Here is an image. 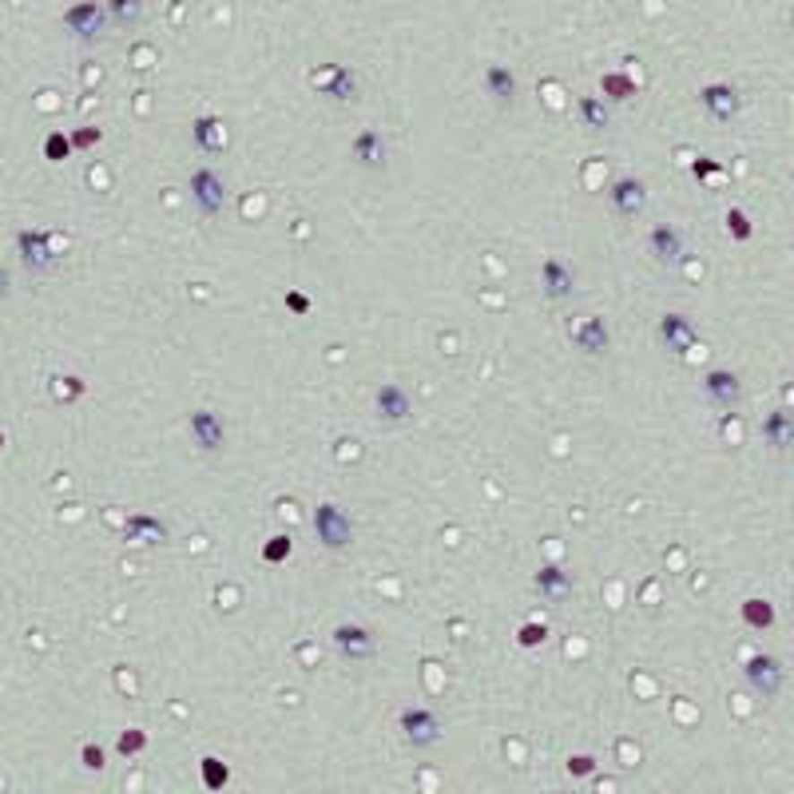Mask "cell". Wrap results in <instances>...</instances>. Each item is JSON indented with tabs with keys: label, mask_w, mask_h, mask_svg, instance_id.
Masks as SVG:
<instances>
[{
	"label": "cell",
	"mask_w": 794,
	"mask_h": 794,
	"mask_svg": "<svg viewBox=\"0 0 794 794\" xmlns=\"http://www.w3.org/2000/svg\"><path fill=\"white\" fill-rule=\"evenodd\" d=\"M568 771H572V774H592V771H596V759H592V755H572V759H568Z\"/></svg>",
	"instance_id": "obj_39"
},
{
	"label": "cell",
	"mask_w": 794,
	"mask_h": 794,
	"mask_svg": "<svg viewBox=\"0 0 794 794\" xmlns=\"http://www.w3.org/2000/svg\"><path fill=\"white\" fill-rule=\"evenodd\" d=\"M330 640H334V652L341 655V660H350V663H366V660H374V655H377L374 632L362 627V624H338Z\"/></svg>",
	"instance_id": "obj_8"
},
{
	"label": "cell",
	"mask_w": 794,
	"mask_h": 794,
	"mask_svg": "<svg viewBox=\"0 0 794 794\" xmlns=\"http://www.w3.org/2000/svg\"><path fill=\"white\" fill-rule=\"evenodd\" d=\"M8 286H13V279H8V271H4V266H0V302L8 298Z\"/></svg>",
	"instance_id": "obj_40"
},
{
	"label": "cell",
	"mask_w": 794,
	"mask_h": 794,
	"mask_svg": "<svg viewBox=\"0 0 794 794\" xmlns=\"http://www.w3.org/2000/svg\"><path fill=\"white\" fill-rule=\"evenodd\" d=\"M0 445H4V433H0Z\"/></svg>",
	"instance_id": "obj_41"
},
{
	"label": "cell",
	"mask_w": 794,
	"mask_h": 794,
	"mask_svg": "<svg viewBox=\"0 0 794 794\" xmlns=\"http://www.w3.org/2000/svg\"><path fill=\"white\" fill-rule=\"evenodd\" d=\"M140 532H147L151 540L168 537V529H163L160 521H151V516H132V521H127V537H140Z\"/></svg>",
	"instance_id": "obj_33"
},
{
	"label": "cell",
	"mask_w": 794,
	"mask_h": 794,
	"mask_svg": "<svg viewBox=\"0 0 794 794\" xmlns=\"http://www.w3.org/2000/svg\"><path fill=\"white\" fill-rule=\"evenodd\" d=\"M314 532H318V540L326 544L330 552H346L350 544H354V521H350V513L338 509L334 501H322L318 509H314Z\"/></svg>",
	"instance_id": "obj_4"
},
{
	"label": "cell",
	"mask_w": 794,
	"mask_h": 794,
	"mask_svg": "<svg viewBox=\"0 0 794 794\" xmlns=\"http://www.w3.org/2000/svg\"><path fill=\"white\" fill-rule=\"evenodd\" d=\"M286 310H290L294 318H306V314H310V298L302 290H286Z\"/></svg>",
	"instance_id": "obj_38"
},
{
	"label": "cell",
	"mask_w": 794,
	"mask_h": 794,
	"mask_svg": "<svg viewBox=\"0 0 794 794\" xmlns=\"http://www.w3.org/2000/svg\"><path fill=\"white\" fill-rule=\"evenodd\" d=\"M691 175H695V179H719V175H723V168H719L715 160H707V155H699V160L691 163Z\"/></svg>",
	"instance_id": "obj_37"
},
{
	"label": "cell",
	"mask_w": 794,
	"mask_h": 794,
	"mask_svg": "<svg viewBox=\"0 0 794 794\" xmlns=\"http://www.w3.org/2000/svg\"><path fill=\"white\" fill-rule=\"evenodd\" d=\"M743 676H747V683H751V691H759L763 699H779L782 683H787V668H782L779 655L759 652L743 663Z\"/></svg>",
	"instance_id": "obj_6"
},
{
	"label": "cell",
	"mask_w": 794,
	"mask_h": 794,
	"mask_svg": "<svg viewBox=\"0 0 794 794\" xmlns=\"http://www.w3.org/2000/svg\"><path fill=\"white\" fill-rule=\"evenodd\" d=\"M191 203L199 207V215L203 219H215V215H223V207H227V183L219 179L211 168H199V171H191Z\"/></svg>",
	"instance_id": "obj_7"
},
{
	"label": "cell",
	"mask_w": 794,
	"mask_h": 794,
	"mask_svg": "<svg viewBox=\"0 0 794 794\" xmlns=\"http://www.w3.org/2000/svg\"><path fill=\"white\" fill-rule=\"evenodd\" d=\"M568 338L576 350H584V354H608L612 350V330H608V322L600 318V314H584V318H576L568 326Z\"/></svg>",
	"instance_id": "obj_10"
},
{
	"label": "cell",
	"mask_w": 794,
	"mask_h": 794,
	"mask_svg": "<svg viewBox=\"0 0 794 794\" xmlns=\"http://www.w3.org/2000/svg\"><path fill=\"white\" fill-rule=\"evenodd\" d=\"M481 84H485V91H488V99H493L496 108H513V99H516V76L505 64H488V68L481 72Z\"/></svg>",
	"instance_id": "obj_20"
},
{
	"label": "cell",
	"mask_w": 794,
	"mask_h": 794,
	"mask_svg": "<svg viewBox=\"0 0 794 794\" xmlns=\"http://www.w3.org/2000/svg\"><path fill=\"white\" fill-rule=\"evenodd\" d=\"M16 251H21V266L29 274H52L64 263V246L60 251V235L52 230H16Z\"/></svg>",
	"instance_id": "obj_1"
},
{
	"label": "cell",
	"mask_w": 794,
	"mask_h": 794,
	"mask_svg": "<svg viewBox=\"0 0 794 794\" xmlns=\"http://www.w3.org/2000/svg\"><path fill=\"white\" fill-rule=\"evenodd\" d=\"M116 751L124 755V759H135V755H143V751H147V731H140V727H127V731L116 738Z\"/></svg>",
	"instance_id": "obj_28"
},
{
	"label": "cell",
	"mask_w": 794,
	"mask_h": 794,
	"mask_svg": "<svg viewBox=\"0 0 794 794\" xmlns=\"http://www.w3.org/2000/svg\"><path fill=\"white\" fill-rule=\"evenodd\" d=\"M191 135H195V147L203 155H219L230 143V132L219 116H195L191 119Z\"/></svg>",
	"instance_id": "obj_17"
},
{
	"label": "cell",
	"mask_w": 794,
	"mask_h": 794,
	"mask_svg": "<svg viewBox=\"0 0 794 794\" xmlns=\"http://www.w3.org/2000/svg\"><path fill=\"white\" fill-rule=\"evenodd\" d=\"M310 88L318 91V96L334 99V104H354L358 99V76L346 68V64H322V68H314Z\"/></svg>",
	"instance_id": "obj_5"
},
{
	"label": "cell",
	"mask_w": 794,
	"mask_h": 794,
	"mask_svg": "<svg viewBox=\"0 0 794 794\" xmlns=\"http://www.w3.org/2000/svg\"><path fill=\"white\" fill-rule=\"evenodd\" d=\"M703 397L715 410L735 413L738 405H743V377H738L735 369H711L703 377Z\"/></svg>",
	"instance_id": "obj_9"
},
{
	"label": "cell",
	"mask_w": 794,
	"mask_h": 794,
	"mask_svg": "<svg viewBox=\"0 0 794 794\" xmlns=\"http://www.w3.org/2000/svg\"><path fill=\"white\" fill-rule=\"evenodd\" d=\"M540 294L548 302H568L576 294V271L565 263V258L548 255L540 263Z\"/></svg>",
	"instance_id": "obj_11"
},
{
	"label": "cell",
	"mask_w": 794,
	"mask_h": 794,
	"mask_svg": "<svg viewBox=\"0 0 794 794\" xmlns=\"http://www.w3.org/2000/svg\"><path fill=\"white\" fill-rule=\"evenodd\" d=\"M699 104H703V112H707L711 119L727 124V119L738 116L743 99H738V88H735V84H703V88H699Z\"/></svg>",
	"instance_id": "obj_14"
},
{
	"label": "cell",
	"mask_w": 794,
	"mask_h": 794,
	"mask_svg": "<svg viewBox=\"0 0 794 794\" xmlns=\"http://www.w3.org/2000/svg\"><path fill=\"white\" fill-rule=\"evenodd\" d=\"M72 151H76V147H72V140L64 132H52L48 140H44V160H48V163H64Z\"/></svg>",
	"instance_id": "obj_29"
},
{
	"label": "cell",
	"mask_w": 794,
	"mask_h": 794,
	"mask_svg": "<svg viewBox=\"0 0 794 794\" xmlns=\"http://www.w3.org/2000/svg\"><path fill=\"white\" fill-rule=\"evenodd\" d=\"M68 140H72V147H84L88 151V147H96L99 140H104V132H99V127H80V132H72Z\"/></svg>",
	"instance_id": "obj_36"
},
{
	"label": "cell",
	"mask_w": 794,
	"mask_h": 794,
	"mask_svg": "<svg viewBox=\"0 0 794 794\" xmlns=\"http://www.w3.org/2000/svg\"><path fill=\"white\" fill-rule=\"evenodd\" d=\"M608 203H612V211L620 219H640L643 207H648V187H643V179H616L612 191H608Z\"/></svg>",
	"instance_id": "obj_13"
},
{
	"label": "cell",
	"mask_w": 794,
	"mask_h": 794,
	"mask_svg": "<svg viewBox=\"0 0 794 794\" xmlns=\"http://www.w3.org/2000/svg\"><path fill=\"white\" fill-rule=\"evenodd\" d=\"M350 151H354V160L362 163V168H385V140L382 132H374V127H362V132L350 140Z\"/></svg>",
	"instance_id": "obj_21"
},
{
	"label": "cell",
	"mask_w": 794,
	"mask_h": 794,
	"mask_svg": "<svg viewBox=\"0 0 794 794\" xmlns=\"http://www.w3.org/2000/svg\"><path fill=\"white\" fill-rule=\"evenodd\" d=\"M64 29L80 44H99L112 29V21H108V8L99 0H76V4L64 8Z\"/></svg>",
	"instance_id": "obj_2"
},
{
	"label": "cell",
	"mask_w": 794,
	"mask_h": 794,
	"mask_svg": "<svg viewBox=\"0 0 794 794\" xmlns=\"http://www.w3.org/2000/svg\"><path fill=\"white\" fill-rule=\"evenodd\" d=\"M199 771H203V787H207V790H223L230 782V766L223 759H215V755H203Z\"/></svg>",
	"instance_id": "obj_27"
},
{
	"label": "cell",
	"mask_w": 794,
	"mask_h": 794,
	"mask_svg": "<svg viewBox=\"0 0 794 794\" xmlns=\"http://www.w3.org/2000/svg\"><path fill=\"white\" fill-rule=\"evenodd\" d=\"M727 235H731L735 243H747V238H751V219H747L743 207H731V211H727Z\"/></svg>",
	"instance_id": "obj_32"
},
{
	"label": "cell",
	"mask_w": 794,
	"mask_h": 794,
	"mask_svg": "<svg viewBox=\"0 0 794 794\" xmlns=\"http://www.w3.org/2000/svg\"><path fill=\"white\" fill-rule=\"evenodd\" d=\"M104 8L116 29H140L143 24V0H104Z\"/></svg>",
	"instance_id": "obj_24"
},
{
	"label": "cell",
	"mask_w": 794,
	"mask_h": 794,
	"mask_svg": "<svg viewBox=\"0 0 794 794\" xmlns=\"http://www.w3.org/2000/svg\"><path fill=\"white\" fill-rule=\"evenodd\" d=\"M600 91H604L612 104H624V99L640 96V84H635L627 72H604V76H600Z\"/></svg>",
	"instance_id": "obj_25"
},
{
	"label": "cell",
	"mask_w": 794,
	"mask_h": 794,
	"mask_svg": "<svg viewBox=\"0 0 794 794\" xmlns=\"http://www.w3.org/2000/svg\"><path fill=\"white\" fill-rule=\"evenodd\" d=\"M397 731H401V738L413 747V751H429V747L441 743L445 727H441L437 711H429V707H401V715H397Z\"/></svg>",
	"instance_id": "obj_3"
},
{
	"label": "cell",
	"mask_w": 794,
	"mask_h": 794,
	"mask_svg": "<svg viewBox=\"0 0 794 794\" xmlns=\"http://www.w3.org/2000/svg\"><path fill=\"white\" fill-rule=\"evenodd\" d=\"M290 552H294V540L286 537V532H279V537H271L263 544V560H266V565H282Z\"/></svg>",
	"instance_id": "obj_30"
},
{
	"label": "cell",
	"mask_w": 794,
	"mask_h": 794,
	"mask_svg": "<svg viewBox=\"0 0 794 794\" xmlns=\"http://www.w3.org/2000/svg\"><path fill=\"white\" fill-rule=\"evenodd\" d=\"M648 251H652V258L660 266H676L679 258H683V235L676 227H668V223H660V227H652L648 230Z\"/></svg>",
	"instance_id": "obj_18"
},
{
	"label": "cell",
	"mask_w": 794,
	"mask_h": 794,
	"mask_svg": "<svg viewBox=\"0 0 794 794\" xmlns=\"http://www.w3.org/2000/svg\"><path fill=\"white\" fill-rule=\"evenodd\" d=\"M187 433H191V441L203 449V453H219V449L227 445V426H223V418H219L215 410H195L187 418Z\"/></svg>",
	"instance_id": "obj_12"
},
{
	"label": "cell",
	"mask_w": 794,
	"mask_h": 794,
	"mask_svg": "<svg viewBox=\"0 0 794 794\" xmlns=\"http://www.w3.org/2000/svg\"><path fill=\"white\" fill-rule=\"evenodd\" d=\"M52 393H56V401H76V397L84 393V382H80L76 374H60V377H52Z\"/></svg>",
	"instance_id": "obj_31"
},
{
	"label": "cell",
	"mask_w": 794,
	"mask_h": 794,
	"mask_svg": "<svg viewBox=\"0 0 794 794\" xmlns=\"http://www.w3.org/2000/svg\"><path fill=\"white\" fill-rule=\"evenodd\" d=\"M774 604L771 600H759V596H751V600H743V624L747 627H755V632H771L774 627Z\"/></svg>",
	"instance_id": "obj_26"
},
{
	"label": "cell",
	"mask_w": 794,
	"mask_h": 794,
	"mask_svg": "<svg viewBox=\"0 0 794 794\" xmlns=\"http://www.w3.org/2000/svg\"><path fill=\"white\" fill-rule=\"evenodd\" d=\"M374 410H377V421H385V426H401V421L413 413V401L397 382H385L382 390L374 393Z\"/></svg>",
	"instance_id": "obj_15"
},
{
	"label": "cell",
	"mask_w": 794,
	"mask_h": 794,
	"mask_svg": "<svg viewBox=\"0 0 794 794\" xmlns=\"http://www.w3.org/2000/svg\"><path fill=\"white\" fill-rule=\"evenodd\" d=\"M80 759H84V771H104V766H108V751L99 743H88L84 751H80Z\"/></svg>",
	"instance_id": "obj_35"
},
{
	"label": "cell",
	"mask_w": 794,
	"mask_h": 794,
	"mask_svg": "<svg viewBox=\"0 0 794 794\" xmlns=\"http://www.w3.org/2000/svg\"><path fill=\"white\" fill-rule=\"evenodd\" d=\"M576 116H580V124H584L588 132H608V124H612V112H608V104L600 96H580L576 99Z\"/></svg>",
	"instance_id": "obj_23"
},
{
	"label": "cell",
	"mask_w": 794,
	"mask_h": 794,
	"mask_svg": "<svg viewBox=\"0 0 794 794\" xmlns=\"http://www.w3.org/2000/svg\"><path fill=\"white\" fill-rule=\"evenodd\" d=\"M544 640H548V627L537 624V620L521 624V632H516V643H521V648H540Z\"/></svg>",
	"instance_id": "obj_34"
},
{
	"label": "cell",
	"mask_w": 794,
	"mask_h": 794,
	"mask_svg": "<svg viewBox=\"0 0 794 794\" xmlns=\"http://www.w3.org/2000/svg\"><path fill=\"white\" fill-rule=\"evenodd\" d=\"M763 441L771 449H790V441H794V418H790V410H771L763 418Z\"/></svg>",
	"instance_id": "obj_22"
},
{
	"label": "cell",
	"mask_w": 794,
	"mask_h": 794,
	"mask_svg": "<svg viewBox=\"0 0 794 794\" xmlns=\"http://www.w3.org/2000/svg\"><path fill=\"white\" fill-rule=\"evenodd\" d=\"M695 326H691L687 314H663L660 318V341L668 346V354H687L691 346H695Z\"/></svg>",
	"instance_id": "obj_16"
},
{
	"label": "cell",
	"mask_w": 794,
	"mask_h": 794,
	"mask_svg": "<svg viewBox=\"0 0 794 794\" xmlns=\"http://www.w3.org/2000/svg\"><path fill=\"white\" fill-rule=\"evenodd\" d=\"M532 588H537L548 604H560V600L576 588V580H572V572H565V568L544 565V568H537V576H532Z\"/></svg>",
	"instance_id": "obj_19"
}]
</instances>
